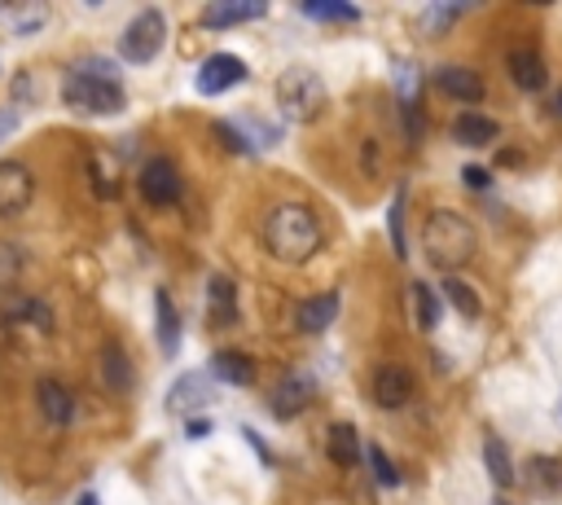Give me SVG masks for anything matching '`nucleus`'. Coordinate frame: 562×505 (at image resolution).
<instances>
[{
  "label": "nucleus",
  "instance_id": "obj_1",
  "mask_svg": "<svg viewBox=\"0 0 562 505\" xmlns=\"http://www.w3.org/2000/svg\"><path fill=\"white\" fill-rule=\"evenodd\" d=\"M264 247L282 264H308L321 251V225L303 202H282L264 220Z\"/></svg>",
  "mask_w": 562,
  "mask_h": 505
},
{
  "label": "nucleus",
  "instance_id": "obj_2",
  "mask_svg": "<svg viewBox=\"0 0 562 505\" xmlns=\"http://www.w3.org/2000/svg\"><path fill=\"white\" fill-rule=\"evenodd\" d=\"M422 247H426V260H430L435 268L458 273L462 264H471V260H475L479 233H475V225H471L466 216L439 207V212H430V216H426V225H422Z\"/></svg>",
  "mask_w": 562,
  "mask_h": 505
},
{
  "label": "nucleus",
  "instance_id": "obj_3",
  "mask_svg": "<svg viewBox=\"0 0 562 505\" xmlns=\"http://www.w3.org/2000/svg\"><path fill=\"white\" fill-rule=\"evenodd\" d=\"M277 106L290 124H312L325 111V79L308 66H290L277 79Z\"/></svg>",
  "mask_w": 562,
  "mask_h": 505
},
{
  "label": "nucleus",
  "instance_id": "obj_4",
  "mask_svg": "<svg viewBox=\"0 0 562 505\" xmlns=\"http://www.w3.org/2000/svg\"><path fill=\"white\" fill-rule=\"evenodd\" d=\"M62 101L75 111V115H120L124 111V88L120 79H97V75H84V71H71L66 84H62Z\"/></svg>",
  "mask_w": 562,
  "mask_h": 505
},
{
  "label": "nucleus",
  "instance_id": "obj_5",
  "mask_svg": "<svg viewBox=\"0 0 562 505\" xmlns=\"http://www.w3.org/2000/svg\"><path fill=\"white\" fill-rule=\"evenodd\" d=\"M163 40H167V18L159 10H141L124 27V36H120V53H124V62H137L141 66V62H154L159 58Z\"/></svg>",
  "mask_w": 562,
  "mask_h": 505
},
{
  "label": "nucleus",
  "instance_id": "obj_6",
  "mask_svg": "<svg viewBox=\"0 0 562 505\" xmlns=\"http://www.w3.org/2000/svg\"><path fill=\"white\" fill-rule=\"evenodd\" d=\"M32 198H36V176L27 163L18 159H5L0 163V220H14L32 207Z\"/></svg>",
  "mask_w": 562,
  "mask_h": 505
},
{
  "label": "nucleus",
  "instance_id": "obj_7",
  "mask_svg": "<svg viewBox=\"0 0 562 505\" xmlns=\"http://www.w3.org/2000/svg\"><path fill=\"white\" fill-rule=\"evenodd\" d=\"M247 79V62L242 58H234V53H211L202 66H198V92L202 97H220V92H229V88H238Z\"/></svg>",
  "mask_w": 562,
  "mask_h": 505
},
{
  "label": "nucleus",
  "instance_id": "obj_8",
  "mask_svg": "<svg viewBox=\"0 0 562 505\" xmlns=\"http://www.w3.org/2000/svg\"><path fill=\"white\" fill-rule=\"evenodd\" d=\"M141 198L150 202V207H172V202L180 198V172L172 159H150L141 167Z\"/></svg>",
  "mask_w": 562,
  "mask_h": 505
},
{
  "label": "nucleus",
  "instance_id": "obj_9",
  "mask_svg": "<svg viewBox=\"0 0 562 505\" xmlns=\"http://www.w3.org/2000/svg\"><path fill=\"white\" fill-rule=\"evenodd\" d=\"M312 400H316V378H312V374H290V378H282L277 391L268 395V409H273L277 418H299Z\"/></svg>",
  "mask_w": 562,
  "mask_h": 505
},
{
  "label": "nucleus",
  "instance_id": "obj_10",
  "mask_svg": "<svg viewBox=\"0 0 562 505\" xmlns=\"http://www.w3.org/2000/svg\"><path fill=\"white\" fill-rule=\"evenodd\" d=\"M413 387H417L413 374L404 365H396V361L374 369V400L383 404V409H404V404L413 400Z\"/></svg>",
  "mask_w": 562,
  "mask_h": 505
},
{
  "label": "nucleus",
  "instance_id": "obj_11",
  "mask_svg": "<svg viewBox=\"0 0 562 505\" xmlns=\"http://www.w3.org/2000/svg\"><path fill=\"white\" fill-rule=\"evenodd\" d=\"M264 14H268L264 0H215V5L202 10V27L224 31V27H238V23H255Z\"/></svg>",
  "mask_w": 562,
  "mask_h": 505
},
{
  "label": "nucleus",
  "instance_id": "obj_12",
  "mask_svg": "<svg viewBox=\"0 0 562 505\" xmlns=\"http://www.w3.org/2000/svg\"><path fill=\"white\" fill-rule=\"evenodd\" d=\"M36 404H40V418L53 422V427H71L75 422V395L71 387H62L58 378H45L36 387Z\"/></svg>",
  "mask_w": 562,
  "mask_h": 505
},
{
  "label": "nucleus",
  "instance_id": "obj_13",
  "mask_svg": "<svg viewBox=\"0 0 562 505\" xmlns=\"http://www.w3.org/2000/svg\"><path fill=\"white\" fill-rule=\"evenodd\" d=\"M339 308H344V299L334 294V290H321V294H312V299L299 303V321H295V326H299L303 334H321V330L334 326Z\"/></svg>",
  "mask_w": 562,
  "mask_h": 505
},
{
  "label": "nucleus",
  "instance_id": "obj_14",
  "mask_svg": "<svg viewBox=\"0 0 562 505\" xmlns=\"http://www.w3.org/2000/svg\"><path fill=\"white\" fill-rule=\"evenodd\" d=\"M207 400H211V378H207L202 369H193V374H180V378L172 382L167 409H172V414H193L198 404H207Z\"/></svg>",
  "mask_w": 562,
  "mask_h": 505
},
{
  "label": "nucleus",
  "instance_id": "obj_15",
  "mask_svg": "<svg viewBox=\"0 0 562 505\" xmlns=\"http://www.w3.org/2000/svg\"><path fill=\"white\" fill-rule=\"evenodd\" d=\"M207 317H211V326H234L238 321V290L224 273H215L207 281Z\"/></svg>",
  "mask_w": 562,
  "mask_h": 505
},
{
  "label": "nucleus",
  "instance_id": "obj_16",
  "mask_svg": "<svg viewBox=\"0 0 562 505\" xmlns=\"http://www.w3.org/2000/svg\"><path fill=\"white\" fill-rule=\"evenodd\" d=\"M505 66H510V79L523 88V92H540L545 84H549V71H545V58L536 53V49H510V58H505Z\"/></svg>",
  "mask_w": 562,
  "mask_h": 505
},
{
  "label": "nucleus",
  "instance_id": "obj_17",
  "mask_svg": "<svg viewBox=\"0 0 562 505\" xmlns=\"http://www.w3.org/2000/svg\"><path fill=\"white\" fill-rule=\"evenodd\" d=\"M435 84H439V92L466 101V106L484 101V79H479L475 71H466V66H439V71H435Z\"/></svg>",
  "mask_w": 562,
  "mask_h": 505
},
{
  "label": "nucleus",
  "instance_id": "obj_18",
  "mask_svg": "<svg viewBox=\"0 0 562 505\" xmlns=\"http://www.w3.org/2000/svg\"><path fill=\"white\" fill-rule=\"evenodd\" d=\"M154 330H159V348L172 356L180 348V317H176V303L167 290L154 294Z\"/></svg>",
  "mask_w": 562,
  "mask_h": 505
},
{
  "label": "nucleus",
  "instance_id": "obj_19",
  "mask_svg": "<svg viewBox=\"0 0 562 505\" xmlns=\"http://www.w3.org/2000/svg\"><path fill=\"white\" fill-rule=\"evenodd\" d=\"M497 124L492 119H484V115H475V111H466V115H458L453 119V141H462V146H471V150H484V146H492L497 141Z\"/></svg>",
  "mask_w": 562,
  "mask_h": 505
},
{
  "label": "nucleus",
  "instance_id": "obj_20",
  "mask_svg": "<svg viewBox=\"0 0 562 505\" xmlns=\"http://www.w3.org/2000/svg\"><path fill=\"white\" fill-rule=\"evenodd\" d=\"M211 374L229 387H251L255 382V365L242 356V352H215L211 356Z\"/></svg>",
  "mask_w": 562,
  "mask_h": 505
},
{
  "label": "nucleus",
  "instance_id": "obj_21",
  "mask_svg": "<svg viewBox=\"0 0 562 505\" xmlns=\"http://www.w3.org/2000/svg\"><path fill=\"white\" fill-rule=\"evenodd\" d=\"M101 378H105V387L110 391H133V365H128V356H124V348H115V343H105L101 348Z\"/></svg>",
  "mask_w": 562,
  "mask_h": 505
},
{
  "label": "nucleus",
  "instance_id": "obj_22",
  "mask_svg": "<svg viewBox=\"0 0 562 505\" xmlns=\"http://www.w3.org/2000/svg\"><path fill=\"white\" fill-rule=\"evenodd\" d=\"M334 466H357L361 462V440H357V427L352 422H334L329 427V440H325Z\"/></svg>",
  "mask_w": 562,
  "mask_h": 505
},
{
  "label": "nucleus",
  "instance_id": "obj_23",
  "mask_svg": "<svg viewBox=\"0 0 562 505\" xmlns=\"http://www.w3.org/2000/svg\"><path fill=\"white\" fill-rule=\"evenodd\" d=\"M527 483L540 492V496H558L562 492V462L558 457H532L527 462Z\"/></svg>",
  "mask_w": 562,
  "mask_h": 505
},
{
  "label": "nucleus",
  "instance_id": "obj_24",
  "mask_svg": "<svg viewBox=\"0 0 562 505\" xmlns=\"http://www.w3.org/2000/svg\"><path fill=\"white\" fill-rule=\"evenodd\" d=\"M229 128L242 137V146H247V150H273V146L282 141V132H277L273 124L255 119V115H247V119H238V124H229Z\"/></svg>",
  "mask_w": 562,
  "mask_h": 505
},
{
  "label": "nucleus",
  "instance_id": "obj_25",
  "mask_svg": "<svg viewBox=\"0 0 562 505\" xmlns=\"http://www.w3.org/2000/svg\"><path fill=\"white\" fill-rule=\"evenodd\" d=\"M444 299L453 303V308H458L466 321H479V317H484V299H479L466 281H458V277H448V281H444Z\"/></svg>",
  "mask_w": 562,
  "mask_h": 505
},
{
  "label": "nucleus",
  "instance_id": "obj_26",
  "mask_svg": "<svg viewBox=\"0 0 562 505\" xmlns=\"http://www.w3.org/2000/svg\"><path fill=\"white\" fill-rule=\"evenodd\" d=\"M409 303H413V321H417V330H435V326H439V299L430 294V286L413 281V286H409Z\"/></svg>",
  "mask_w": 562,
  "mask_h": 505
},
{
  "label": "nucleus",
  "instance_id": "obj_27",
  "mask_svg": "<svg viewBox=\"0 0 562 505\" xmlns=\"http://www.w3.org/2000/svg\"><path fill=\"white\" fill-rule=\"evenodd\" d=\"M303 14L316 23H361V10L339 5V0H303Z\"/></svg>",
  "mask_w": 562,
  "mask_h": 505
},
{
  "label": "nucleus",
  "instance_id": "obj_28",
  "mask_svg": "<svg viewBox=\"0 0 562 505\" xmlns=\"http://www.w3.org/2000/svg\"><path fill=\"white\" fill-rule=\"evenodd\" d=\"M484 466H488V475L497 479V488H510V483H514L510 453H505V444H501L497 435H488V440H484Z\"/></svg>",
  "mask_w": 562,
  "mask_h": 505
},
{
  "label": "nucleus",
  "instance_id": "obj_29",
  "mask_svg": "<svg viewBox=\"0 0 562 505\" xmlns=\"http://www.w3.org/2000/svg\"><path fill=\"white\" fill-rule=\"evenodd\" d=\"M5 313H14V321H32L36 330H53V313L45 308L40 299H14Z\"/></svg>",
  "mask_w": 562,
  "mask_h": 505
},
{
  "label": "nucleus",
  "instance_id": "obj_30",
  "mask_svg": "<svg viewBox=\"0 0 562 505\" xmlns=\"http://www.w3.org/2000/svg\"><path fill=\"white\" fill-rule=\"evenodd\" d=\"M387 225H391V247L400 260H409V242H404V185L396 189L391 198V212H387Z\"/></svg>",
  "mask_w": 562,
  "mask_h": 505
},
{
  "label": "nucleus",
  "instance_id": "obj_31",
  "mask_svg": "<svg viewBox=\"0 0 562 505\" xmlns=\"http://www.w3.org/2000/svg\"><path fill=\"white\" fill-rule=\"evenodd\" d=\"M27 268V251L18 242H0V286L18 281V273Z\"/></svg>",
  "mask_w": 562,
  "mask_h": 505
},
{
  "label": "nucleus",
  "instance_id": "obj_32",
  "mask_svg": "<svg viewBox=\"0 0 562 505\" xmlns=\"http://www.w3.org/2000/svg\"><path fill=\"white\" fill-rule=\"evenodd\" d=\"M365 457H370V466H374V479H378L383 488H396V483H400V470L391 466V457H387L378 444H370V453H365Z\"/></svg>",
  "mask_w": 562,
  "mask_h": 505
},
{
  "label": "nucleus",
  "instance_id": "obj_33",
  "mask_svg": "<svg viewBox=\"0 0 562 505\" xmlns=\"http://www.w3.org/2000/svg\"><path fill=\"white\" fill-rule=\"evenodd\" d=\"M453 18H462V5H444V10H426V14H422V23H426L430 31H444Z\"/></svg>",
  "mask_w": 562,
  "mask_h": 505
},
{
  "label": "nucleus",
  "instance_id": "obj_34",
  "mask_svg": "<svg viewBox=\"0 0 562 505\" xmlns=\"http://www.w3.org/2000/svg\"><path fill=\"white\" fill-rule=\"evenodd\" d=\"M18 106H0V141H5V137H14L18 132Z\"/></svg>",
  "mask_w": 562,
  "mask_h": 505
},
{
  "label": "nucleus",
  "instance_id": "obj_35",
  "mask_svg": "<svg viewBox=\"0 0 562 505\" xmlns=\"http://www.w3.org/2000/svg\"><path fill=\"white\" fill-rule=\"evenodd\" d=\"M462 176H466L471 189H488V185H492V172H484V167H466Z\"/></svg>",
  "mask_w": 562,
  "mask_h": 505
},
{
  "label": "nucleus",
  "instance_id": "obj_36",
  "mask_svg": "<svg viewBox=\"0 0 562 505\" xmlns=\"http://www.w3.org/2000/svg\"><path fill=\"white\" fill-rule=\"evenodd\" d=\"M185 431H189V435H207V431H211V422H207V418H189V427H185Z\"/></svg>",
  "mask_w": 562,
  "mask_h": 505
},
{
  "label": "nucleus",
  "instance_id": "obj_37",
  "mask_svg": "<svg viewBox=\"0 0 562 505\" xmlns=\"http://www.w3.org/2000/svg\"><path fill=\"white\" fill-rule=\"evenodd\" d=\"M79 505H101V501H97V492H84V496H79Z\"/></svg>",
  "mask_w": 562,
  "mask_h": 505
},
{
  "label": "nucleus",
  "instance_id": "obj_38",
  "mask_svg": "<svg viewBox=\"0 0 562 505\" xmlns=\"http://www.w3.org/2000/svg\"><path fill=\"white\" fill-rule=\"evenodd\" d=\"M553 115H562V92H558V101H553Z\"/></svg>",
  "mask_w": 562,
  "mask_h": 505
},
{
  "label": "nucleus",
  "instance_id": "obj_39",
  "mask_svg": "<svg viewBox=\"0 0 562 505\" xmlns=\"http://www.w3.org/2000/svg\"><path fill=\"white\" fill-rule=\"evenodd\" d=\"M558 418H562V404H558Z\"/></svg>",
  "mask_w": 562,
  "mask_h": 505
},
{
  "label": "nucleus",
  "instance_id": "obj_40",
  "mask_svg": "<svg viewBox=\"0 0 562 505\" xmlns=\"http://www.w3.org/2000/svg\"><path fill=\"white\" fill-rule=\"evenodd\" d=\"M497 505H505V501H497Z\"/></svg>",
  "mask_w": 562,
  "mask_h": 505
}]
</instances>
